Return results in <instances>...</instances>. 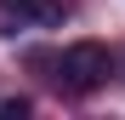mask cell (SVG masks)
<instances>
[{"label": "cell", "mask_w": 125, "mask_h": 120, "mask_svg": "<svg viewBox=\"0 0 125 120\" xmlns=\"http://www.w3.org/2000/svg\"><path fill=\"white\" fill-rule=\"evenodd\" d=\"M57 80H62V92L91 97V92H102L114 80V52L102 46V40H74V46L57 57Z\"/></svg>", "instance_id": "6da1fadb"}, {"label": "cell", "mask_w": 125, "mask_h": 120, "mask_svg": "<svg viewBox=\"0 0 125 120\" xmlns=\"http://www.w3.org/2000/svg\"><path fill=\"white\" fill-rule=\"evenodd\" d=\"M23 17H29V23H46V29H51V23H62V17H68V0H34Z\"/></svg>", "instance_id": "7a4b0ae2"}, {"label": "cell", "mask_w": 125, "mask_h": 120, "mask_svg": "<svg viewBox=\"0 0 125 120\" xmlns=\"http://www.w3.org/2000/svg\"><path fill=\"white\" fill-rule=\"evenodd\" d=\"M29 114H34L29 97H6V103H0V120H29Z\"/></svg>", "instance_id": "3957f363"}, {"label": "cell", "mask_w": 125, "mask_h": 120, "mask_svg": "<svg viewBox=\"0 0 125 120\" xmlns=\"http://www.w3.org/2000/svg\"><path fill=\"white\" fill-rule=\"evenodd\" d=\"M0 6H6V12H17V17H23V12L34 6V0H0Z\"/></svg>", "instance_id": "277c9868"}]
</instances>
